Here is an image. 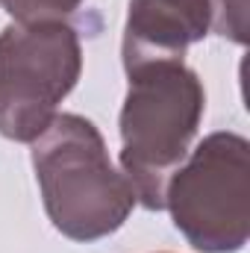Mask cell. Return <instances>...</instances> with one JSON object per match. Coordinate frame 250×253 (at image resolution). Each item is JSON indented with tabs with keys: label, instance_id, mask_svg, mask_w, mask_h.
<instances>
[{
	"label": "cell",
	"instance_id": "cell-1",
	"mask_svg": "<svg viewBox=\"0 0 250 253\" xmlns=\"http://www.w3.org/2000/svg\"><path fill=\"white\" fill-rule=\"evenodd\" d=\"M30 144L47 218L65 239L97 242L124 227L135 194L88 118L59 112Z\"/></svg>",
	"mask_w": 250,
	"mask_h": 253
},
{
	"label": "cell",
	"instance_id": "cell-2",
	"mask_svg": "<svg viewBox=\"0 0 250 253\" xmlns=\"http://www.w3.org/2000/svg\"><path fill=\"white\" fill-rule=\"evenodd\" d=\"M121 106V174L147 209H165V189L186 162L203 118L206 94L180 59L138 65Z\"/></svg>",
	"mask_w": 250,
	"mask_h": 253
},
{
	"label": "cell",
	"instance_id": "cell-3",
	"mask_svg": "<svg viewBox=\"0 0 250 253\" xmlns=\"http://www.w3.org/2000/svg\"><path fill=\"white\" fill-rule=\"evenodd\" d=\"M174 227L200 253H239L250 233V144L212 132L174 171L165 189Z\"/></svg>",
	"mask_w": 250,
	"mask_h": 253
},
{
	"label": "cell",
	"instance_id": "cell-4",
	"mask_svg": "<svg viewBox=\"0 0 250 253\" xmlns=\"http://www.w3.org/2000/svg\"><path fill=\"white\" fill-rule=\"evenodd\" d=\"M83 71L71 24H9L0 33V135L36 141L59 115Z\"/></svg>",
	"mask_w": 250,
	"mask_h": 253
},
{
	"label": "cell",
	"instance_id": "cell-5",
	"mask_svg": "<svg viewBox=\"0 0 250 253\" xmlns=\"http://www.w3.org/2000/svg\"><path fill=\"white\" fill-rule=\"evenodd\" d=\"M212 30L209 0H129L124 24V68L180 59Z\"/></svg>",
	"mask_w": 250,
	"mask_h": 253
},
{
	"label": "cell",
	"instance_id": "cell-6",
	"mask_svg": "<svg viewBox=\"0 0 250 253\" xmlns=\"http://www.w3.org/2000/svg\"><path fill=\"white\" fill-rule=\"evenodd\" d=\"M15 24H56L65 21L83 6V0H0Z\"/></svg>",
	"mask_w": 250,
	"mask_h": 253
}]
</instances>
